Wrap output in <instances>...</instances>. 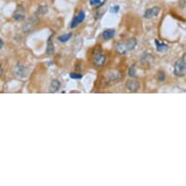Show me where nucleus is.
I'll return each instance as SVG.
<instances>
[{"label":"nucleus","instance_id":"2eb2a0df","mask_svg":"<svg viewBox=\"0 0 186 186\" xmlns=\"http://www.w3.org/2000/svg\"><path fill=\"white\" fill-rule=\"evenodd\" d=\"M155 45H156V50L159 52V53H165L167 52L168 49H169V46L165 43H160L158 40H155Z\"/></svg>","mask_w":186,"mask_h":186},{"label":"nucleus","instance_id":"f8f14e48","mask_svg":"<svg viewBox=\"0 0 186 186\" xmlns=\"http://www.w3.org/2000/svg\"><path fill=\"white\" fill-rule=\"evenodd\" d=\"M115 35V30L112 29V28H108V29H105L102 33V37L103 40H110L114 37Z\"/></svg>","mask_w":186,"mask_h":186},{"label":"nucleus","instance_id":"f3484780","mask_svg":"<svg viewBox=\"0 0 186 186\" xmlns=\"http://www.w3.org/2000/svg\"><path fill=\"white\" fill-rule=\"evenodd\" d=\"M149 59H152V57H151V55H149V54H147V53H144V54L142 55V57H141V63H151V62L149 61Z\"/></svg>","mask_w":186,"mask_h":186},{"label":"nucleus","instance_id":"423d86ee","mask_svg":"<svg viewBox=\"0 0 186 186\" xmlns=\"http://www.w3.org/2000/svg\"><path fill=\"white\" fill-rule=\"evenodd\" d=\"M24 18H25V9L24 8V6L19 5L15 12L13 13V19L17 22H19L24 19Z\"/></svg>","mask_w":186,"mask_h":186},{"label":"nucleus","instance_id":"20e7f679","mask_svg":"<svg viewBox=\"0 0 186 186\" xmlns=\"http://www.w3.org/2000/svg\"><path fill=\"white\" fill-rule=\"evenodd\" d=\"M93 61L94 63L97 67H102L105 64L106 62V57L101 50H96L94 52V56H93Z\"/></svg>","mask_w":186,"mask_h":186},{"label":"nucleus","instance_id":"f03ea898","mask_svg":"<svg viewBox=\"0 0 186 186\" xmlns=\"http://www.w3.org/2000/svg\"><path fill=\"white\" fill-rule=\"evenodd\" d=\"M14 75L19 79H25L29 75V68L23 63H18L14 68Z\"/></svg>","mask_w":186,"mask_h":186},{"label":"nucleus","instance_id":"1a4fd4ad","mask_svg":"<svg viewBox=\"0 0 186 186\" xmlns=\"http://www.w3.org/2000/svg\"><path fill=\"white\" fill-rule=\"evenodd\" d=\"M159 13H160V8L159 7H152V8H149L145 11L144 13V18L145 19H153V18H156Z\"/></svg>","mask_w":186,"mask_h":186},{"label":"nucleus","instance_id":"b1692460","mask_svg":"<svg viewBox=\"0 0 186 186\" xmlns=\"http://www.w3.org/2000/svg\"><path fill=\"white\" fill-rule=\"evenodd\" d=\"M2 73H3V68H2V66L0 65V77H1V75H2Z\"/></svg>","mask_w":186,"mask_h":186},{"label":"nucleus","instance_id":"9d476101","mask_svg":"<svg viewBox=\"0 0 186 186\" xmlns=\"http://www.w3.org/2000/svg\"><path fill=\"white\" fill-rule=\"evenodd\" d=\"M37 22H38V18L35 17V16L32 17V18L29 19H28V22H26V23L24 24V31H25V32L31 31L32 28H33V26H35V24H37Z\"/></svg>","mask_w":186,"mask_h":186},{"label":"nucleus","instance_id":"ddd939ff","mask_svg":"<svg viewBox=\"0 0 186 186\" xmlns=\"http://www.w3.org/2000/svg\"><path fill=\"white\" fill-rule=\"evenodd\" d=\"M54 53H55V45H54V42H53V40H52V36H50L49 39H48V42H47L46 54L49 55V56H52Z\"/></svg>","mask_w":186,"mask_h":186},{"label":"nucleus","instance_id":"4468645a","mask_svg":"<svg viewBox=\"0 0 186 186\" xmlns=\"http://www.w3.org/2000/svg\"><path fill=\"white\" fill-rule=\"evenodd\" d=\"M59 87H61V82L57 79H54V80L51 81L50 84V93L54 94V93H57L59 90Z\"/></svg>","mask_w":186,"mask_h":186},{"label":"nucleus","instance_id":"412c9836","mask_svg":"<svg viewBox=\"0 0 186 186\" xmlns=\"http://www.w3.org/2000/svg\"><path fill=\"white\" fill-rule=\"evenodd\" d=\"M69 76H70L71 79H75V80H79V79H81L83 77L81 74H79V73H73V72L70 73Z\"/></svg>","mask_w":186,"mask_h":186},{"label":"nucleus","instance_id":"6e6552de","mask_svg":"<svg viewBox=\"0 0 186 186\" xmlns=\"http://www.w3.org/2000/svg\"><path fill=\"white\" fill-rule=\"evenodd\" d=\"M106 81L107 82H117L121 79V74L119 73V71L117 70H113V71H110L106 74Z\"/></svg>","mask_w":186,"mask_h":186},{"label":"nucleus","instance_id":"f257e3e1","mask_svg":"<svg viewBox=\"0 0 186 186\" xmlns=\"http://www.w3.org/2000/svg\"><path fill=\"white\" fill-rule=\"evenodd\" d=\"M137 44V41L136 38H131L126 43H118L116 45V50L120 54H126L128 51H132L135 50L136 46Z\"/></svg>","mask_w":186,"mask_h":186},{"label":"nucleus","instance_id":"9b49d317","mask_svg":"<svg viewBox=\"0 0 186 186\" xmlns=\"http://www.w3.org/2000/svg\"><path fill=\"white\" fill-rule=\"evenodd\" d=\"M48 11H49V9H48V6L47 5H40V6H38V8H37L36 12H35L34 16L37 17L38 19L39 18H42L44 15L47 14Z\"/></svg>","mask_w":186,"mask_h":186},{"label":"nucleus","instance_id":"5701e85b","mask_svg":"<svg viewBox=\"0 0 186 186\" xmlns=\"http://www.w3.org/2000/svg\"><path fill=\"white\" fill-rule=\"evenodd\" d=\"M182 61L186 63V53H184L183 56H182Z\"/></svg>","mask_w":186,"mask_h":186},{"label":"nucleus","instance_id":"4be33fe9","mask_svg":"<svg viewBox=\"0 0 186 186\" xmlns=\"http://www.w3.org/2000/svg\"><path fill=\"white\" fill-rule=\"evenodd\" d=\"M119 11V6H113V7H111L110 9V12L112 13H117Z\"/></svg>","mask_w":186,"mask_h":186},{"label":"nucleus","instance_id":"393cba45","mask_svg":"<svg viewBox=\"0 0 186 186\" xmlns=\"http://www.w3.org/2000/svg\"><path fill=\"white\" fill-rule=\"evenodd\" d=\"M2 46H3V41H2V39H0V49L2 48Z\"/></svg>","mask_w":186,"mask_h":186},{"label":"nucleus","instance_id":"0eeeda50","mask_svg":"<svg viewBox=\"0 0 186 186\" xmlns=\"http://www.w3.org/2000/svg\"><path fill=\"white\" fill-rule=\"evenodd\" d=\"M85 17H86V13H85L84 11H80V12L78 13V15L75 16L74 19H73V21L71 22L70 28H75L77 25H79L81 23L84 22Z\"/></svg>","mask_w":186,"mask_h":186},{"label":"nucleus","instance_id":"a211bd4d","mask_svg":"<svg viewBox=\"0 0 186 186\" xmlns=\"http://www.w3.org/2000/svg\"><path fill=\"white\" fill-rule=\"evenodd\" d=\"M128 74H129V76L132 77V78L136 77V66H135V65L130 66L129 71H128Z\"/></svg>","mask_w":186,"mask_h":186},{"label":"nucleus","instance_id":"aec40b11","mask_svg":"<svg viewBox=\"0 0 186 186\" xmlns=\"http://www.w3.org/2000/svg\"><path fill=\"white\" fill-rule=\"evenodd\" d=\"M90 4H91L92 6H97V7L98 8L99 6L103 4V2H102V0H91Z\"/></svg>","mask_w":186,"mask_h":186},{"label":"nucleus","instance_id":"dca6fc26","mask_svg":"<svg viewBox=\"0 0 186 186\" xmlns=\"http://www.w3.org/2000/svg\"><path fill=\"white\" fill-rule=\"evenodd\" d=\"M71 36H72V33H71V32L65 33V34H63V35H61V36H58V40L59 42L64 43V42H67V41L69 40V39L71 38Z\"/></svg>","mask_w":186,"mask_h":186},{"label":"nucleus","instance_id":"7ed1b4c3","mask_svg":"<svg viewBox=\"0 0 186 186\" xmlns=\"http://www.w3.org/2000/svg\"><path fill=\"white\" fill-rule=\"evenodd\" d=\"M174 73L177 77H183L186 74V63L182 59H177L174 65Z\"/></svg>","mask_w":186,"mask_h":186},{"label":"nucleus","instance_id":"39448f33","mask_svg":"<svg viewBox=\"0 0 186 186\" xmlns=\"http://www.w3.org/2000/svg\"><path fill=\"white\" fill-rule=\"evenodd\" d=\"M126 88L132 93H136L141 89V83H139V81L136 80V79L132 78L126 82Z\"/></svg>","mask_w":186,"mask_h":186},{"label":"nucleus","instance_id":"6ab92c4d","mask_svg":"<svg viewBox=\"0 0 186 186\" xmlns=\"http://www.w3.org/2000/svg\"><path fill=\"white\" fill-rule=\"evenodd\" d=\"M157 79H158V81H160V82L165 81V73H164V71L159 70L158 74H157Z\"/></svg>","mask_w":186,"mask_h":186}]
</instances>
